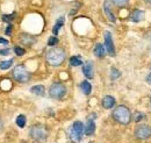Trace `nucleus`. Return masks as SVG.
I'll use <instances>...</instances> for the list:
<instances>
[{"label": "nucleus", "mask_w": 151, "mask_h": 143, "mask_svg": "<svg viewBox=\"0 0 151 143\" xmlns=\"http://www.w3.org/2000/svg\"><path fill=\"white\" fill-rule=\"evenodd\" d=\"M57 41H58V40H57V37H50V38H49V41H48V44H49L50 47H52V46H55V44H56Z\"/></svg>", "instance_id": "nucleus-24"}, {"label": "nucleus", "mask_w": 151, "mask_h": 143, "mask_svg": "<svg viewBox=\"0 0 151 143\" xmlns=\"http://www.w3.org/2000/svg\"><path fill=\"white\" fill-rule=\"evenodd\" d=\"M65 93H66V87L63 84H60V83L52 84L50 90H49V94L54 99H60V98H63L65 95Z\"/></svg>", "instance_id": "nucleus-6"}, {"label": "nucleus", "mask_w": 151, "mask_h": 143, "mask_svg": "<svg viewBox=\"0 0 151 143\" xmlns=\"http://www.w3.org/2000/svg\"><path fill=\"white\" fill-rule=\"evenodd\" d=\"M104 11H105L107 18L109 19L112 22H115V17H114V14L112 13V9H111V6H109V1H105V4H104Z\"/></svg>", "instance_id": "nucleus-12"}, {"label": "nucleus", "mask_w": 151, "mask_h": 143, "mask_svg": "<svg viewBox=\"0 0 151 143\" xmlns=\"http://www.w3.org/2000/svg\"><path fill=\"white\" fill-rule=\"evenodd\" d=\"M17 125L19 126L20 128H23L24 126H26V116L24 115H19L18 118H17Z\"/></svg>", "instance_id": "nucleus-19"}, {"label": "nucleus", "mask_w": 151, "mask_h": 143, "mask_svg": "<svg viewBox=\"0 0 151 143\" xmlns=\"http://www.w3.org/2000/svg\"><path fill=\"white\" fill-rule=\"evenodd\" d=\"M11 30H12V26L9 25V26L7 27V30H6V34H7V35H9V34H11Z\"/></svg>", "instance_id": "nucleus-27"}, {"label": "nucleus", "mask_w": 151, "mask_h": 143, "mask_svg": "<svg viewBox=\"0 0 151 143\" xmlns=\"http://www.w3.org/2000/svg\"><path fill=\"white\" fill-rule=\"evenodd\" d=\"M94 54L96 57H104L105 54H106V49H105V47H104L102 44L98 43L94 48Z\"/></svg>", "instance_id": "nucleus-14"}, {"label": "nucleus", "mask_w": 151, "mask_h": 143, "mask_svg": "<svg viewBox=\"0 0 151 143\" xmlns=\"http://www.w3.org/2000/svg\"><path fill=\"white\" fill-rule=\"evenodd\" d=\"M147 80H148V83H150V84H151V73H150V74H149V76H148V78H147Z\"/></svg>", "instance_id": "nucleus-28"}, {"label": "nucleus", "mask_w": 151, "mask_h": 143, "mask_svg": "<svg viewBox=\"0 0 151 143\" xmlns=\"http://www.w3.org/2000/svg\"><path fill=\"white\" fill-rule=\"evenodd\" d=\"M143 118H144V115H143V114H142L141 112H137V113L135 114V116H134V120H135V121L137 122V121H141V120H142Z\"/></svg>", "instance_id": "nucleus-22"}, {"label": "nucleus", "mask_w": 151, "mask_h": 143, "mask_svg": "<svg viewBox=\"0 0 151 143\" xmlns=\"http://www.w3.org/2000/svg\"><path fill=\"white\" fill-rule=\"evenodd\" d=\"M150 100H151V99H150Z\"/></svg>", "instance_id": "nucleus-30"}, {"label": "nucleus", "mask_w": 151, "mask_h": 143, "mask_svg": "<svg viewBox=\"0 0 151 143\" xmlns=\"http://www.w3.org/2000/svg\"><path fill=\"white\" fill-rule=\"evenodd\" d=\"M144 19V12L141 11V9H135L130 15V20L132 22H139Z\"/></svg>", "instance_id": "nucleus-10"}, {"label": "nucleus", "mask_w": 151, "mask_h": 143, "mask_svg": "<svg viewBox=\"0 0 151 143\" xmlns=\"http://www.w3.org/2000/svg\"><path fill=\"white\" fill-rule=\"evenodd\" d=\"M30 136L37 142H44L48 139V130L44 126L36 125L30 128Z\"/></svg>", "instance_id": "nucleus-3"}, {"label": "nucleus", "mask_w": 151, "mask_h": 143, "mask_svg": "<svg viewBox=\"0 0 151 143\" xmlns=\"http://www.w3.org/2000/svg\"><path fill=\"white\" fill-rule=\"evenodd\" d=\"M84 133V126L80 121H76L69 129V136L72 142H79L81 140V135Z\"/></svg>", "instance_id": "nucleus-4"}, {"label": "nucleus", "mask_w": 151, "mask_h": 143, "mask_svg": "<svg viewBox=\"0 0 151 143\" xmlns=\"http://www.w3.org/2000/svg\"><path fill=\"white\" fill-rule=\"evenodd\" d=\"M70 63L72 66H79V65H83V62H81V58L80 56H73L70 58Z\"/></svg>", "instance_id": "nucleus-17"}, {"label": "nucleus", "mask_w": 151, "mask_h": 143, "mask_svg": "<svg viewBox=\"0 0 151 143\" xmlns=\"http://www.w3.org/2000/svg\"><path fill=\"white\" fill-rule=\"evenodd\" d=\"M80 87H81V91L86 94V95H88V94H91V91H92V86H91V84L87 82V80H85V82H83L81 84H80Z\"/></svg>", "instance_id": "nucleus-15"}, {"label": "nucleus", "mask_w": 151, "mask_h": 143, "mask_svg": "<svg viewBox=\"0 0 151 143\" xmlns=\"http://www.w3.org/2000/svg\"><path fill=\"white\" fill-rule=\"evenodd\" d=\"M115 105V99L111 95H106L104 99H102V106L106 109H109V108L114 107Z\"/></svg>", "instance_id": "nucleus-11"}, {"label": "nucleus", "mask_w": 151, "mask_h": 143, "mask_svg": "<svg viewBox=\"0 0 151 143\" xmlns=\"http://www.w3.org/2000/svg\"><path fill=\"white\" fill-rule=\"evenodd\" d=\"M112 79H116V78H119L120 77V72H119V70H116V69H112Z\"/></svg>", "instance_id": "nucleus-23"}, {"label": "nucleus", "mask_w": 151, "mask_h": 143, "mask_svg": "<svg viewBox=\"0 0 151 143\" xmlns=\"http://www.w3.org/2000/svg\"><path fill=\"white\" fill-rule=\"evenodd\" d=\"M12 65H13V61H12V59L0 62V69H1V70H7V69H9Z\"/></svg>", "instance_id": "nucleus-18"}, {"label": "nucleus", "mask_w": 151, "mask_h": 143, "mask_svg": "<svg viewBox=\"0 0 151 143\" xmlns=\"http://www.w3.org/2000/svg\"><path fill=\"white\" fill-rule=\"evenodd\" d=\"M114 120L121 125H128L132 120V113L129 108L126 106H117L113 112Z\"/></svg>", "instance_id": "nucleus-2"}, {"label": "nucleus", "mask_w": 151, "mask_h": 143, "mask_svg": "<svg viewBox=\"0 0 151 143\" xmlns=\"http://www.w3.org/2000/svg\"><path fill=\"white\" fill-rule=\"evenodd\" d=\"M63 23H64V18H59V19H58L57 23L55 25V27H54V29H52V32H54V34H55V35H56L57 33H58V30H59V28L63 26Z\"/></svg>", "instance_id": "nucleus-20"}, {"label": "nucleus", "mask_w": 151, "mask_h": 143, "mask_svg": "<svg viewBox=\"0 0 151 143\" xmlns=\"http://www.w3.org/2000/svg\"><path fill=\"white\" fill-rule=\"evenodd\" d=\"M112 1H113V4L115 6H117V7H123V6H126V5L128 4L129 0H112Z\"/></svg>", "instance_id": "nucleus-21"}, {"label": "nucleus", "mask_w": 151, "mask_h": 143, "mask_svg": "<svg viewBox=\"0 0 151 143\" xmlns=\"http://www.w3.org/2000/svg\"><path fill=\"white\" fill-rule=\"evenodd\" d=\"M95 130V124L93 120H88L87 121V125L85 127V129H84V133L86 134V135H92L93 133H94Z\"/></svg>", "instance_id": "nucleus-13"}, {"label": "nucleus", "mask_w": 151, "mask_h": 143, "mask_svg": "<svg viewBox=\"0 0 151 143\" xmlns=\"http://www.w3.org/2000/svg\"><path fill=\"white\" fill-rule=\"evenodd\" d=\"M13 77L19 83H27L30 79L29 72L26 70V68L23 65H17L14 68V70H13Z\"/></svg>", "instance_id": "nucleus-5"}, {"label": "nucleus", "mask_w": 151, "mask_h": 143, "mask_svg": "<svg viewBox=\"0 0 151 143\" xmlns=\"http://www.w3.org/2000/svg\"><path fill=\"white\" fill-rule=\"evenodd\" d=\"M65 61V53L60 48H51L47 53V62L52 66H59Z\"/></svg>", "instance_id": "nucleus-1"}, {"label": "nucleus", "mask_w": 151, "mask_h": 143, "mask_svg": "<svg viewBox=\"0 0 151 143\" xmlns=\"http://www.w3.org/2000/svg\"><path fill=\"white\" fill-rule=\"evenodd\" d=\"M83 72L84 74L87 77V78H93V74H94V66H93V63L91 61L86 62V64L83 66Z\"/></svg>", "instance_id": "nucleus-9"}, {"label": "nucleus", "mask_w": 151, "mask_h": 143, "mask_svg": "<svg viewBox=\"0 0 151 143\" xmlns=\"http://www.w3.org/2000/svg\"><path fill=\"white\" fill-rule=\"evenodd\" d=\"M14 17H15V14L4 15V17H2V20H4V21H12V20H14Z\"/></svg>", "instance_id": "nucleus-26"}, {"label": "nucleus", "mask_w": 151, "mask_h": 143, "mask_svg": "<svg viewBox=\"0 0 151 143\" xmlns=\"http://www.w3.org/2000/svg\"><path fill=\"white\" fill-rule=\"evenodd\" d=\"M15 54L18 55V56H22V55L24 54V49H22V48H20V47H15Z\"/></svg>", "instance_id": "nucleus-25"}, {"label": "nucleus", "mask_w": 151, "mask_h": 143, "mask_svg": "<svg viewBox=\"0 0 151 143\" xmlns=\"http://www.w3.org/2000/svg\"><path fill=\"white\" fill-rule=\"evenodd\" d=\"M105 47H106V50L109 54V56L114 57L115 56V47H114L112 34L109 32H106L105 33Z\"/></svg>", "instance_id": "nucleus-8"}, {"label": "nucleus", "mask_w": 151, "mask_h": 143, "mask_svg": "<svg viewBox=\"0 0 151 143\" xmlns=\"http://www.w3.org/2000/svg\"><path fill=\"white\" fill-rule=\"evenodd\" d=\"M32 93H34V94H36V95H43L44 94V86H42V85H36V86H33L32 89Z\"/></svg>", "instance_id": "nucleus-16"}, {"label": "nucleus", "mask_w": 151, "mask_h": 143, "mask_svg": "<svg viewBox=\"0 0 151 143\" xmlns=\"http://www.w3.org/2000/svg\"><path fill=\"white\" fill-rule=\"evenodd\" d=\"M2 127H4V124H2V121H1V120H0V130H1V129H2Z\"/></svg>", "instance_id": "nucleus-29"}, {"label": "nucleus", "mask_w": 151, "mask_h": 143, "mask_svg": "<svg viewBox=\"0 0 151 143\" xmlns=\"http://www.w3.org/2000/svg\"><path fill=\"white\" fill-rule=\"evenodd\" d=\"M135 136L138 140H147L151 136V127L148 125H139L135 129Z\"/></svg>", "instance_id": "nucleus-7"}]
</instances>
